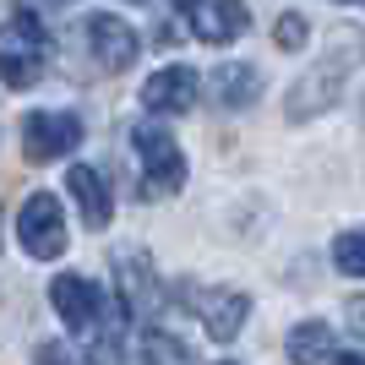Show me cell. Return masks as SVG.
Wrapping results in <instances>:
<instances>
[{
	"instance_id": "44dd1931",
	"label": "cell",
	"mask_w": 365,
	"mask_h": 365,
	"mask_svg": "<svg viewBox=\"0 0 365 365\" xmlns=\"http://www.w3.org/2000/svg\"><path fill=\"white\" fill-rule=\"evenodd\" d=\"M218 365H235V360H218Z\"/></svg>"
},
{
	"instance_id": "ffe728a7",
	"label": "cell",
	"mask_w": 365,
	"mask_h": 365,
	"mask_svg": "<svg viewBox=\"0 0 365 365\" xmlns=\"http://www.w3.org/2000/svg\"><path fill=\"white\" fill-rule=\"evenodd\" d=\"M175 11H197V0H175Z\"/></svg>"
},
{
	"instance_id": "7a4b0ae2",
	"label": "cell",
	"mask_w": 365,
	"mask_h": 365,
	"mask_svg": "<svg viewBox=\"0 0 365 365\" xmlns=\"http://www.w3.org/2000/svg\"><path fill=\"white\" fill-rule=\"evenodd\" d=\"M131 142H137V158H142V185H148V197H158V191H180V185H185L180 142L169 137L158 120H142L137 131H131Z\"/></svg>"
},
{
	"instance_id": "7c38bea8",
	"label": "cell",
	"mask_w": 365,
	"mask_h": 365,
	"mask_svg": "<svg viewBox=\"0 0 365 365\" xmlns=\"http://www.w3.org/2000/svg\"><path fill=\"white\" fill-rule=\"evenodd\" d=\"M289 360L294 365H327L333 360V327L327 322H300V327H289Z\"/></svg>"
},
{
	"instance_id": "30bf717a",
	"label": "cell",
	"mask_w": 365,
	"mask_h": 365,
	"mask_svg": "<svg viewBox=\"0 0 365 365\" xmlns=\"http://www.w3.org/2000/svg\"><path fill=\"white\" fill-rule=\"evenodd\" d=\"M191 28H197L202 44H235V38L251 28V11H245V0H207V6L191 16Z\"/></svg>"
},
{
	"instance_id": "52a82bcc",
	"label": "cell",
	"mask_w": 365,
	"mask_h": 365,
	"mask_svg": "<svg viewBox=\"0 0 365 365\" xmlns=\"http://www.w3.org/2000/svg\"><path fill=\"white\" fill-rule=\"evenodd\" d=\"M88 44H93V55H98L104 71H125V66L137 61V33H131V22H120L115 11H93L88 16Z\"/></svg>"
},
{
	"instance_id": "8fae6325",
	"label": "cell",
	"mask_w": 365,
	"mask_h": 365,
	"mask_svg": "<svg viewBox=\"0 0 365 365\" xmlns=\"http://www.w3.org/2000/svg\"><path fill=\"white\" fill-rule=\"evenodd\" d=\"M71 197H76V207H82V224L88 229H104L109 224V191H104V175L98 169H88V164H71Z\"/></svg>"
},
{
	"instance_id": "2e32d148",
	"label": "cell",
	"mask_w": 365,
	"mask_h": 365,
	"mask_svg": "<svg viewBox=\"0 0 365 365\" xmlns=\"http://www.w3.org/2000/svg\"><path fill=\"white\" fill-rule=\"evenodd\" d=\"M273 38H278V49H305L311 28H305L300 11H284V16H278V28H273Z\"/></svg>"
},
{
	"instance_id": "ba28073f",
	"label": "cell",
	"mask_w": 365,
	"mask_h": 365,
	"mask_svg": "<svg viewBox=\"0 0 365 365\" xmlns=\"http://www.w3.org/2000/svg\"><path fill=\"white\" fill-rule=\"evenodd\" d=\"M49 300H55V311H61V322L71 327V333H88L93 322H98V305H104V294L93 289L82 273H61L55 284H49Z\"/></svg>"
},
{
	"instance_id": "8992f818",
	"label": "cell",
	"mask_w": 365,
	"mask_h": 365,
	"mask_svg": "<svg viewBox=\"0 0 365 365\" xmlns=\"http://www.w3.org/2000/svg\"><path fill=\"white\" fill-rule=\"evenodd\" d=\"M202 98V76L191 66H164V71L148 76V88H142V104L153 115H185V109Z\"/></svg>"
},
{
	"instance_id": "5bb4252c",
	"label": "cell",
	"mask_w": 365,
	"mask_h": 365,
	"mask_svg": "<svg viewBox=\"0 0 365 365\" xmlns=\"http://www.w3.org/2000/svg\"><path fill=\"white\" fill-rule=\"evenodd\" d=\"M333 262H338V273H349V278H365V229H344L333 240Z\"/></svg>"
},
{
	"instance_id": "4fadbf2b",
	"label": "cell",
	"mask_w": 365,
	"mask_h": 365,
	"mask_svg": "<svg viewBox=\"0 0 365 365\" xmlns=\"http://www.w3.org/2000/svg\"><path fill=\"white\" fill-rule=\"evenodd\" d=\"M213 93H218V104H224V109H245L262 93V71L235 61V66H224V71L213 76Z\"/></svg>"
},
{
	"instance_id": "5b68a950",
	"label": "cell",
	"mask_w": 365,
	"mask_h": 365,
	"mask_svg": "<svg viewBox=\"0 0 365 365\" xmlns=\"http://www.w3.org/2000/svg\"><path fill=\"white\" fill-rule=\"evenodd\" d=\"M185 294L197 305L207 338H218V344H235V338H240L245 317H251V300H245L240 289H185Z\"/></svg>"
},
{
	"instance_id": "3957f363",
	"label": "cell",
	"mask_w": 365,
	"mask_h": 365,
	"mask_svg": "<svg viewBox=\"0 0 365 365\" xmlns=\"http://www.w3.org/2000/svg\"><path fill=\"white\" fill-rule=\"evenodd\" d=\"M16 240L22 251L38 262H55L66 251V213H61V197L49 191H33L22 207H16Z\"/></svg>"
},
{
	"instance_id": "277c9868",
	"label": "cell",
	"mask_w": 365,
	"mask_h": 365,
	"mask_svg": "<svg viewBox=\"0 0 365 365\" xmlns=\"http://www.w3.org/2000/svg\"><path fill=\"white\" fill-rule=\"evenodd\" d=\"M82 142V120L71 109H33L22 120V158L28 164H55L71 158V148Z\"/></svg>"
},
{
	"instance_id": "ac0fdd59",
	"label": "cell",
	"mask_w": 365,
	"mask_h": 365,
	"mask_svg": "<svg viewBox=\"0 0 365 365\" xmlns=\"http://www.w3.org/2000/svg\"><path fill=\"white\" fill-rule=\"evenodd\" d=\"M38 365H71L61 344H38Z\"/></svg>"
},
{
	"instance_id": "9c48e42d",
	"label": "cell",
	"mask_w": 365,
	"mask_h": 365,
	"mask_svg": "<svg viewBox=\"0 0 365 365\" xmlns=\"http://www.w3.org/2000/svg\"><path fill=\"white\" fill-rule=\"evenodd\" d=\"M344 88V61H322L311 76H300L289 93V120H311L322 109L333 104V93Z\"/></svg>"
},
{
	"instance_id": "6da1fadb",
	"label": "cell",
	"mask_w": 365,
	"mask_h": 365,
	"mask_svg": "<svg viewBox=\"0 0 365 365\" xmlns=\"http://www.w3.org/2000/svg\"><path fill=\"white\" fill-rule=\"evenodd\" d=\"M44 55H49V38L38 28V16L16 11L6 28H0V82L6 88H33L38 76H44Z\"/></svg>"
},
{
	"instance_id": "d6986e66",
	"label": "cell",
	"mask_w": 365,
	"mask_h": 365,
	"mask_svg": "<svg viewBox=\"0 0 365 365\" xmlns=\"http://www.w3.org/2000/svg\"><path fill=\"white\" fill-rule=\"evenodd\" d=\"M327 365H365V354H333Z\"/></svg>"
},
{
	"instance_id": "e0dca14e",
	"label": "cell",
	"mask_w": 365,
	"mask_h": 365,
	"mask_svg": "<svg viewBox=\"0 0 365 365\" xmlns=\"http://www.w3.org/2000/svg\"><path fill=\"white\" fill-rule=\"evenodd\" d=\"M344 317H349V333H354V338H365V294H354V300L344 305Z\"/></svg>"
},
{
	"instance_id": "9a60e30c",
	"label": "cell",
	"mask_w": 365,
	"mask_h": 365,
	"mask_svg": "<svg viewBox=\"0 0 365 365\" xmlns=\"http://www.w3.org/2000/svg\"><path fill=\"white\" fill-rule=\"evenodd\" d=\"M142 354H148V365H191L185 344H180V338H169V333H148Z\"/></svg>"
}]
</instances>
